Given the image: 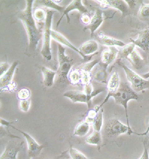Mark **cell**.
I'll return each mask as SVG.
<instances>
[{
    "mask_svg": "<svg viewBox=\"0 0 149 159\" xmlns=\"http://www.w3.org/2000/svg\"><path fill=\"white\" fill-rule=\"evenodd\" d=\"M81 77L80 84L83 85H86L92 83V74L91 72H87L81 71Z\"/></svg>",
    "mask_w": 149,
    "mask_h": 159,
    "instance_id": "31",
    "label": "cell"
},
{
    "mask_svg": "<svg viewBox=\"0 0 149 159\" xmlns=\"http://www.w3.org/2000/svg\"><path fill=\"white\" fill-rule=\"evenodd\" d=\"M18 64V61H14L11 66L10 68H9V70L6 72V73L1 76L0 87L1 89L5 88L12 83V80L13 78L14 72L16 71V68L17 67Z\"/></svg>",
    "mask_w": 149,
    "mask_h": 159,
    "instance_id": "18",
    "label": "cell"
},
{
    "mask_svg": "<svg viewBox=\"0 0 149 159\" xmlns=\"http://www.w3.org/2000/svg\"><path fill=\"white\" fill-rule=\"evenodd\" d=\"M97 38L98 42L101 44L107 46V47H115V46L123 47L126 45L125 43H124L120 40H117L115 38L106 35L102 32H100L99 34H98Z\"/></svg>",
    "mask_w": 149,
    "mask_h": 159,
    "instance_id": "17",
    "label": "cell"
},
{
    "mask_svg": "<svg viewBox=\"0 0 149 159\" xmlns=\"http://www.w3.org/2000/svg\"><path fill=\"white\" fill-rule=\"evenodd\" d=\"M90 125L84 121H82L76 125L74 131V135L77 136L83 137L86 136L90 130Z\"/></svg>",
    "mask_w": 149,
    "mask_h": 159,
    "instance_id": "23",
    "label": "cell"
},
{
    "mask_svg": "<svg viewBox=\"0 0 149 159\" xmlns=\"http://www.w3.org/2000/svg\"><path fill=\"white\" fill-rule=\"evenodd\" d=\"M11 66L6 62H1L0 64V74L1 76L5 74L6 72L9 70Z\"/></svg>",
    "mask_w": 149,
    "mask_h": 159,
    "instance_id": "37",
    "label": "cell"
},
{
    "mask_svg": "<svg viewBox=\"0 0 149 159\" xmlns=\"http://www.w3.org/2000/svg\"><path fill=\"white\" fill-rule=\"evenodd\" d=\"M99 106H96L94 109H92L88 111L87 115L85 119V121L88 123L90 125H92L95 118L97 115L98 112L101 110Z\"/></svg>",
    "mask_w": 149,
    "mask_h": 159,
    "instance_id": "27",
    "label": "cell"
},
{
    "mask_svg": "<svg viewBox=\"0 0 149 159\" xmlns=\"http://www.w3.org/2000/svg\"><path fill=\"white\" fill-rule=\"evenodd\" d=\"M34 0H27L25 8L20 12L18 17L23 22L28 35L29 48L30 51H34L41 38L40 31L37 29L33 13Z\"/></svg>",
    "mask_w": 149,
    "mask_h": 159,
    "instance_id": "1",
    "label": "cell"
},
{
    "mask_svg": "<svg viewBox=\"0 0 149 159\" xmlns=\"http://www.w3.org/2000/svg\"><path fill=\"white\" fill-rule=\"evenodd\" d=\"M33 16L37 21H43L46 20L47 11L43 8H37L33 12Z\"/></svg>",
    "mask_w": 149,
    "mask_h": 159,
    "instance_id": "28",
    "label": "cell"
},
{
    "mask_svg": "<svg viewBox=\"0 0 149 159\" xmlns=\"http://www.w3.org/2000/svg\"><path fill=\"white\" fill-rule=\"evenodd\" d=\"M120 79L118 73L117 71H114L107 84V89L108 91L107 94H112L117 91L120 85Z\"/></svg>",
    "mask_w": 149,
    "mask_h": 159,
    "instance_id": "20",
    "label": "cell"
},
{
    "mask_svg": "<svg viewBox=\"0 0 149 159\" xmlns=\"http://www.w3.org/2000/svg\"><path fill=\"white\" fill-rule=\"evenodd\" d=\"M42 73L43 75L44 84L47 87H50L54 84V81L56 74H57V71H54L50 68L46 67H41V68Z\"/></svg>",
    "mask_w": 149,
    "mask_h": 159,
    "instance_id": "21",
    "label": "cell"
},
{
    "mask_svg": "<svg viewBox=\"0 0 149 159\" xmlns=\"http://www.w3.org/2000/svg\"><path fill=\"white\" fill-rule=\"evenodd\" d=\"M138 15L140 17L144 19L149 18V4L142 3L138 11Z\"/></svg>",
    "mask_w": 149,
    "mask_h": 159,
    "instance_id": "32",
    "label": "cell"
},
{
    "mask_svg": "<svg viewBox=\"0 0 149 159\" xmlns=\"http://www.w3.org/2000/svg\"><path fill=\"white\" fill-rule=\"evenodd\" d=\"M117 64L124 70L127 80L130 84V86L134 91L138 93L146 89H149V80L145 79L142 76L139 75L124 63L121 62L120 60L117 61Z\"/></svg>",
    "mask_w": 149,
    "mask_h": 159,
    "instance_id": "4",
    "label": "cell"
},
{
    "mask_svg": "<svg viewBox=\"0 0 149 159\" xmlns=\"http://www.w3.org/2000/svg\"><path fill=\"white\" fill-rule=\"evenodd\" d=\"M135 47L136 46L130 43L123 47L119 54L121 58L127 59L134 68L139 70L144 66V58L136 51Z\"/></svg>",
    "mask_w": 149,
    "mask_h": 159,
    "instance_id": "6",
    "label": "cell"
},
{
    "mask_svg": "<svg viewBox=\"0 0 149 159\" xmlns=\"http://www.w3.org/2000/svg\"><path fill=\"white\" fill-rule=\"evenodd\" d=\"M58 74L60 81L65 83L69 80V74L73 64V60L71 58L67 56L65 53V48L61 44L58 46Z\"/></svg>",
    "mask_w": 149,
    "mask_h": 159,
    "instance_id": "5",
    "label": "cell"
},
{
    "mask_svg": "<svg viewBox=\"0 0 149 159\" xmlns=\"http://www.w3.org/2000/svg\"><path fill=\"white\" fill-rule=\"evenodd\" d=\"M31 100L29 98L25 100H20L19 103V108L23 112H27L30 107Z\"/></svg>",
    "mask_w": 149,
    "mask_h": 159,
    "instance_id": "35",
    "label": "cell"
},
{
    "mask_svg": "<svg viewBox=\"0 0 149 159\" xmlns=\"http://www.w3.org/2000/svg\"><path fill=\"white\" fill-rule=\"evenodd\" d=\"M144 150L142 156L138 159H149V142L147 139L143 141Z\"/></svg>",
    "mask_w": 149,
    "mask_h": 159,
    "instance_id": "36",
    "label": "cell"
},
{
    "mask_svg": "<svg viewBox=\"0 0 149 159\" xmlns=\"http://www.w3.org/2000/svg\"><path fill=\"white\" fill-rule=\"evenodd\" d=\"M14 129L18 131L20 133H21L25 139L27 143V146H28V154H29V157L33 158L35 157L38 156L40 155L44 148L43 145H40L34 139H33L29 134L24 132L23 131L20 130L17 128L14 127V126H12Z\"/></svg>",
    "mask_w": 149,
    "mask_h": 159,
    "instance_id": "10",
    "label": "cell"
},
{
    "mask_svg": "<svg viewBox=\"0 0 149 159\" xmlns=\"http://www.w3.org/2000/svg\"><path fill=\"white\" fill-rule=\"evenodd\" d=\"M107 67V66L104 65L103 69L98 71L97 73L95 75V77H94L95 79L100 82H102V83H106V80L107 79V76L106 71V70Z\"/></svg>",
    "mask_w": 149,
    "mask_h": 159,
    "instance_id": "34",
    "label": "cell"
},
{
    "mask_svg": "<svg viewBox=\"0 0 149 159\" xmlns=\"http://www.w3.org/2000/svg\"><path fill=\"white\" fill-rule=\"evenodd\" d=\"M91 19H92V18H90L87 14H82L80 18L81 21L84 24H85L86 25H87L90 24L91 21Z\"/></svg>",
    "mask_w": 149,
    "mask_h": 159,
    "instance_id": "38",
    "label": "cell"
},
{
    "mask_svg": "<svg viewBox=\"0 0 149 159\" xmlns=\"http://www.w3.org/2000/svg\"><path fill=\"white\" fill-rule=\"evenodd\" d=\"M46 20L44 21L43 33V45L41 54L47 61H50L52 58L51 50L52 20L54 12L52 10H47Z\"/></svg>",
    "mask_w": 149,
    "mask_h": 159,
    "instance_id": "3",
    "label": "cell"
},
{
    "mask_svg": "<svg viewBox=\"0 0 149 159\" xmlns=\"http://www.w3.org/2000/svg\"><path fill=\"white\" fill-rule=\"evenodd\" d=\"M104 130L107 135L110 137L119 136L126 133H127L128 135L136 134L133 131L132 128H129L116 119L109 120L105 125Z\"/></svg>",
    "mask_w": 149,
    "mask_h": 159,
    "instance_id": "7",
    "label": "cell"
},
{
    "mask_svg": "<svg viewBox=\"0 0 149 159\" xmlns=\"http://www.w3.org/2000/svg\"><path fill=\"white\" fill-rule=\"evenodd\" d=\"M79 50L84 56H91L97 52L98 44L94 40H88L79 47Z\"/></svg>",
    "mask_w": 149,
    "mask_h": 159,
    "instance_id": "19",
    "label": "cell"
},
{
    "mask_svg": "<svg viewBox=\"0 0 149 159\" xmlns=\"http://www.w3.org/2000/svg\"><path fill=\"white\" fill-rule=\"evenodd\" d=\"M38 6H43L47 8H50L52 9L56 10L60 12L61 14H63L64 10L65 8V7L59 6L57 3L54 2V1L52 0H40L35 1Z\"/></svg>",
    "mask_w": 149,
    "mask_h": 159,
    "instance_id": "22",
    "label": "cell"
},
{
    "mask_svg": "<svg viewBox=\"0 0 149 159\" xmlns=\"http://www.w3.org/2000/svg\"><path fill=\"white\" fill-rule=\"evenodd\" d=\"M119 52L120 51L115 47H107L102 53V63L107 67L115 61Z\"/></svg>",
    "mask_w": 149,
    "mask_h": 159,
    "instance_id": "16",
    "label": "cell"
},
{
    "mask_svg": "<svg viewBox=\"0 0 149 159\" xmlns=\"http://www.w3.org/2000/svg\"><path fill=\"white\" fill-rule=\"evenodd\" d=\"M31 96V92L29 89L23 88L19 90L17 93L18 98L20 100H25L29 98Z\"/></svg>",
    "mask_w": 149,
    "mask_h": 159,
    "instance_id": "33",
    "label": "cell"
},
{
    "mask_svg": "<svg viewBox=\"0 0 149 159\" xmlns=\"http://www.w3.org/2000/svg\"><path fill=\"white\" fill-rule=\"evenodd\" d=\"M130 41L143 51H149V29H146L140 32L136 39L133 40L130 39Z\"/></svg>",
    "mask_w": 149,
    "mask_h": 159,
    "instance_id": "15",
    "label": "cell"
},
{
    "mask_svg": "<svg viewBox=\"0 0 149 159\" xmlns=\"http://www.w3.org/2000/svg\"><path fill=\"white\" fill-rule=\"evenodd\" d=\"M104 20V17L103 12L100 10L98 9L96 11L94 16L92 17L90 23L88 25H86L84 30L85 31L86 30H89L91 33L90 35L92 37H93L94 36L95 32L101 26L102 23H103Z\"/></svg>",
    "mask_w": 149,
    "mask_h": 159,
    "instance_id": "14",
    "label": "cell"
},
{
    "mask_svg": "<svg viewBox=\"0 0 149 159\" xmlns=\"http://www.w3.org/2000/svg\"><path fill=\"white\" fill-rule=\"evenodd\" d=\"M81 72L79 68H72L69 74V81L73 85L80 84Z\"/></svg>",
    "mask_w": 149,
    "mask_h": 159,
    "instance_id": "24",
    "label": "cell"
},
{
    "mask_svg": "<svg viewBox=\"0 0 149 159\" xmlns=\"http://www.w3.org/2000/svg\"><path fill=\"white\" fill-rule=\"evenodd\" d=\"M69 154L71 159H89L83 153L74 148H70Z\"/></svg>",
    "mask_w": 149,
    "mask_h": 159,
    "instance_id": "30",
    "label": "cell"
},
{
    "mask_svg": "<svg viewBox=\"0 0 149 159\" xmlns=\"http://www.w3.org/2000/svg\"><path fill=\"white\" fill-rule=\"evenodd\" d=\"M111 97H113L114 98L116 104L122 106L124 108L125 113H126V117L127 124V125L129 128H131L129 124V121L127 106L129 101L132 100H138L139 97L137 94V93L132 89L131 86L129 85L127 83L121 82L120 85L117 91L112 94H107V96L104 100L103 102L102 103L100 106H99L100 108H102V106L104 104L107 102L109 98Z\"/></svg>",
    "mask_w": 149,
    "mask_h": 159,
    "instance_id": "2",
    "label": "cell"
},
{
    "mask_svg": "<svg viewBox=\"0 0 149 159\" xmlns=\"http://www.w3.org/2000/svg\"><path fill=\"white\" fill-rule=\"evenodd\" d=\"M142 77H143L144 79H149V72H147V73H145V74H144L143 75H142Z\"/></svg>",
    "mask_w": 149,
    "mask_h": 159,
    "instance_id": "39",
    "label": "cell"
},
{
    "mask_svg": "<svg viewBox=\"0 0 149 159\" xmlns=\"http://www.w3.org/2000/svg\"><path fill=\"white\" fill-rule=\"evenodd\" d=\"M86 142L93 145H99L102 143V135L100 131L94 130L92 134L86 138Z\"/></svg>",
    "mask_w": 149,
    "mask_h": 159,
    "instance_id": "25",
    "label": "cell"
},
{
    "mask_svg": "<svg viewBox=\"0 0 149 159\" xmlns=\"http://www.w3.org/2000/svg\"><path fill=\"white\" fill-rule=\"evenodd\" d=\"M52 37L58 43H59L60 44L64 45V46H67L69 47L70 48H71V50H73V51H75L77 53H78L81 57L83 58V60L84 62L88 63V61H89L90 60H91L93 57H94L95 55H97L98 52H96L93 55L91 56H84L79 50V48H77L75 47L73 44H72L69 40H67V38H65V37H64L63 34L58 33L56 31H54L53 30H52Z\"/></svg>",
    "mask_w": 149,
    "mask_h": 159,
    "instance_id": "9",
    "label": "cell"
},
{
    "mask_svg": "<svg viewBox=\"0 0 149 159\" xmlns=\"http://www.w3.org/2000/svg\"><path fill=\"white\" fill-rule=\"evenodd\" d=\"M98 2L101 7L103 8L111 7L115 8L121 12L122 18H124L130 14V8L127 4L126 1L123 0H104V1H95Z\"/></svg>",
    "mask_w": 149,
    "mask_h": 159,
    "instance_id": "8",
    "label": "cell"
},
{
    "mask_svg": "<svg viewBox=\"0 0 149 159\" xmlns=\"http://www.w3.org/2000/svg\"><path fill=\"white\" fill-rule=\"evenodd\" d=\"M24 142L17 143L11 141L6 146L0 159H17V154L23 148Z\"/></svg>",
    "mask_w": 149,
    "mask_h": 159,
    "instance_id": "13",
    "label": "cell"
},
{
    "mask_svg": "<svg viewBox=\"0 0 149 159\" xmlns=\"http://www.w3.org/2000/svg\"><path fill=\"white\" fill-rule=\"evenodd\" d=\"M148 62H149V56L148 57Z\"/></svg>",
    "mask_w": 149,
    "mask_h": 159,
    "instance_id": "40",
    "label": "cell"
},
{
    "mask_svg": "<svg viewBox=\"0 0 149 159\" xmlns=\"http://www.w3.org/2000/svg\"><path fill=\"white\" fill-rule=\"evenodd\" d=\"M99 60H94L92 61H89L88 63H86L85 64L81 66L79 68L81 71H87V72H91L92 69L96 65H97L98 63H99Z\"/></svg>",
    "mask_w": 149,
    "mask_h": 159,
    "instance_id": "29",
    "label": "cell"
},
{
    "mask_svg": "<svg viewBox=\"0 0 149 159\" xmlns=\"http://www.w3.org/2000/svg\"><path fill=\"white\" fill-rule=\"evenodd\" d=\"M74 10H77L81 13H82L83 14H87V12H88L87 8L83 4L82 1H81V0L72 1L68 6L65 7V8L64 10V11L62 16L61 17L60 19L58 21L57 23V27H58L59 24H60V22L61 21L62 19L63 18L64 16H66L67 23H70V18L69 16V12L72 11H74Z\"/></svg>",
    "mask_w": 149,
    "mask_h": 159,
    "instance_id": "12",
    "label": "cell"
},
{
    "mask_svg": "<svg viewBox=\"0 0 149 159\" xmlns=\"http://www.w3.org/2000/svg\"><path fill=\"white\" fill-rule=\"evenodd\" d=\"M103 110L101 109L98 112L96 117L95 118L94 121L93 123V130L97 131H100L102 127L103 126Z\"/></svg>",
    "mask_w": 149,
    "mask_h": 159,
    "instance_id": "26",
    "label": "cell"
},
{
    "mask_svg": "<svg viewBox=\"0 0 149 159\" xmlns=\"http://www.w3.org/2000/svg\"><path fill=\"white\" fill-rule=\"evenodd\" d=\"M64 97H65L70 99L74 103L81 102L86 103L87 104L88 108L90 107L92 104V100L93 97L88 96L83 91L78 90H70L66 91L63 94Z\"/></svg>",
    "mask_w": 149,
    "mask_h": 159,
    "instance_id": "11",
    "label": "cell"
}]
</instances>
